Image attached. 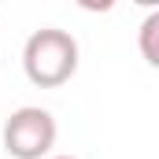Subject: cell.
<instances>
[{
  "mask_svg": "<svg viewBox=\"0 0 159 159\" xmlns=\"http://www.w3.org/2000/svg\"><path fill=\"white\" fill-rule=\"evenodd\" d=\"M56 119L44 107H19L4 122V152L11 159H44L56 148Z\"/></svg>",
  "mask_w": 159,
  "mask_h": 159,
  "instance_id": "7a4b0ae2",
  "label": "cell"
},
{
  "mask_svg": "<svg viewBox=\"0 0 159 159\" xmlns=\"http://www.w3.org/2000/svg\"><path fill=\"white\" fill-rule=\"evenodd\" d=\"M22 70L37 89H59L78 70V41L67 30L44 26L26 37L22 48Z\"/></svg>",
  "mask_w": 159,
  "mask_h": 159,
  "instance_id": "6da1fadb",
  "label": "cell"
},
{
  "mask_svg": "<svg viewBox=\"0 0 159 159\" xmlns=\"http://www.w3.org/2000/svg\"><path fill=\"white\" fill-rule=\"evenodd\" d=\"M137 48H141L148 67H159V7L144 15V22L137 30Z\"/></svg>",
  "mask_w": 159,
  "mask_h": 159,
  "instance_id": "3957f363",
  "label": "cell"
},
{
  "mask_svg": "<svg viewBox=\"0 0 159 159\" xmlns=\"http://www.w3.org/2000/svg\"><path fill=\"white\" fill-rule=\"evenodd\" d=\"M52 159H74V156H52Z\"/></svg>",
  "mask_w": 159,
  "mask_h": 159,
  "instance_id": "277c9868",
  "label": "cell"
}]
</instances>
